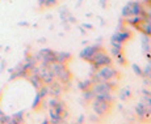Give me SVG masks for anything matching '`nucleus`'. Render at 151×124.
I'll use <instances>...</instances> for the list:
<instances>
[{
	"instance_id": "obj_1",
	"label": "nucleus",
	"mask_w": 151,
	"mask_h": 124,
	"mask_svg": "<svg viewBox=\"0 0 151 124\" xmlns=\"http://www.w3.org/2000/svg\"><path fill=\"white\" fill-rule=\"evenodd\" d=\"M114 79H120V72L116 68H113L112 65H104V67L96 69L93 77H92V81L104 82V81H109V80H114Z\"/></svg>"
},
{
	"instance_id": "obj_2",
	"label": "nucleus",
	"mask_w": 151,
	"mask_h": 124,
	"mask_svg": "<svg viewBox=\"0 0 151 124\" xmlns=\"http://www.w3.org/2000/svg\"><path fill=\"white\" fill-rule=\"evenodd\" d=\"M88 63H91L93 69H97V68L104 67V65H112V57L105 52V50L103 47H100Z\"/></svg>"
},
{
	"instance_id": "obj_3",
	"label": "nucleus",
	"mask_w": 151,
	"mask_h": 124,
	"mask_svg": "<svg viewBox=\"0 0 151 124\" xmlns=\"http://www.w3.org/2000/svg\"><path fill=\"white\" fill-rule=\"evenodd\" d=\"M132 14H146L145 7L139 1H129L122 8V16H132Z\"/></svg>"
},
{
	"instance_id": "obj_4",
	"label": "nucleus",
	"mask_w": 151,
	"mask_h": 124,
	"mask_svg": "<svg viewBox=\"0 0 151 124\" xmlns=\"http://www.w3.org/2000/svg\"><path fill=\"white\" fill-rule=\"evenodd\" d=\"M92 101H93V111L97 114V116L104 118L109 114L110 105H112V103L106 102V101H103V99H97V98H93Z\"/></svg>"
},
{
	"instance_id": "obj_5",
	"label": "nucleus",
	"mask_w": 151,
	"mask_h": 124,
	"mask_svg": "<svg viewBox=\"0 0 151 124\" xmlns=\"http://www.w3.org/2000/svg\"><path fill=\"white\" fill-rule=\"evenodd\" d=\"M100 47H101L100 45L88 46V47H86V48H84V50L82 51V52H80V57H82V59H84L86 62H89V60H91V57L95 55V52H96V51H97Z\"/></svg>"
},
{
	"instance_id": "obj_6",
	"label": "nucleus",
	"mask_w": 151,
	"mask_h": 124,
	"mask_svg": "<svg viewBox=\"0 0 151 124\" xmlns=\"http://www.w3.org/2000/svg\"><path fill=\"white\" fill-rule=\"evenodd\" d=\"M132 38V33L130 31H125V30H122V31H117V33L114 34V35H112V38H110V42H114V41H117V42H120V43H124L125 42H127L129 39Z\"/></svg>"
},
{
	"instance_id": "obj_7",
	"label": "nucleus",
	"mask_w": 151,
	"mask_h": 124,
	"mask_svg": "<svg viewBox=\"0 0 151 124\" xmlns=\"http://www.w3.org/2000/svg\"><path fill=\"white\" fill-rule=\"evenodd\" d=\"M146 14H132V16H126L125 21H126L127 25H132V26H135L138 22H141L143 20V17Z\"/></svg>"
},
{
	"instance_id": "obj_8",
	"label": "nucleus",
	"mask_w": 151,
	"mask_h": 124,
	"mask_svg": "<svg viewBox=\"0 0 151 124\" xmlns=\"http://www.w3.org/2000/svg\"><path fill=\"white\" fill-rule=\"evenodd\" d=\"M68 60H71V55L67 52H55V62L62 63V64H67Z\"/></svg>"
},
{
	"instance_id": "obj_9",
	"label": "nucleus",
	"mask_w": 151,
	"mask_h": 124,
	"mask_svg": "<svg viewBox=\"0 0 151 124\" xmlns=\"http://www.w3.org/2000/svg\"><path fill=\"white\" fill-rule=\"evenodd\" d=\"M49 115H50L51 122H53V123H60V122H62V115H60L58 111H55L53 107L49 108Z\"/></svg>"
},
{
	"instance_id": "obj_10",
	"label": "nucleus",
	"mask_w": 151,
	"mask_h": 124,
	"mask_svg": "<svg viewBox=\"0 0 151 124\" xmlns=\"http://www.w3.org/2000/svg\"><path fill=\"white\" fill-rule=\"evenodd\" d=\"M92 85H93V81H92V80H86V81L79 82V89H82V90H87V89H91Z\"/></svg>"
},
{
	"instance_id": "obj_11",
	"label": "nucleus",
	"mask_w": 151,
	"mask_h": 124,
	"mask_svg": "<svg viewBox=\"0 0 151 124\" xmlns=\"http://www.w3.org/2000/svg\"><path fill=\"white\" fill-rule=\"evenodd\" d=\"M40 4L45 8H50V7H54V5L57 4V0H41Z\"/></svg>"
},
{
	"instance_id": "obj_12",
	"label": "nucleus",
	"mask_w": 151,
	"mask_h": 124,
	"mask_svg": "<svg viewBox=\"0 0 151 124\" xmlns=\"http://www.w3.org/2000/svg\"><path fill=\"white\" fill-rule=\"evenodd\" d=\"M43 99V98L40 96L38 93H37V96H36V98H34V101H33V103H32V107L33 108H37V106H40V103H41V101Z\"/></svg>"
},
{
	"instance_id": "obj_13",
	"label": "nucleus",
	"mask_w": 151,
	"mask_h": 124,
	"mask_svg": "<svg viewBox=\"0 0 151 124\" xmlns=\"http://www.w3.org/2000/svg\"><path fill=\"white\" fill-rule=\"evenodd\" d=\"M122 54V48L121 47H114V46H112V55L114 57H117L118 55H121Z\"/></svg>"
},
{
	"instance_id": "obj_14",
	"label": "nucleus",
	"mask_w": 151,
	"mask_h": 124,
	"mask_svg": "<svg viewBox=\"0 0 151 124\" xmlns=\"http://www.w3.org/2000/svg\"><path fill=\"white\" fill-rule=\"evenodd\" d=\"M133 71H134L135 73L138 74V76H142V74H143V72L141 71V68H139L137 64H133Z\"/></svg>"
},
{
	"instance_id": "obj_15",
	"label": "nucleus",
	"mask_w": 151,
	"mask_h": 124,
	"mask_svg": "<svg viewBox=\"0 0 151 124\" xmlns=\"http://www.w3.org/2000/svg\"><path fill=\"white\" fill-rule=\"evenodd\" d=\"M105 1L106 0H101V5H103V7H105Z\"/></svg>"
},
{
	"instance_id": "obj_16",
	"label": "nucleus",
	"mask_w": 151,
	"mask_h": 124,
	"mask_svg": "<svg viewBox=\"0 0 151 124\" xmlns=\"http://www.w3.org/2000/svg\"><path fill=\"white\" fill-rule=\"evenodd\" d=\"M83 118H84V116H80L79 119H78V122H79V123H82V122H83Z\"/></svg>"
}]
</instances>
